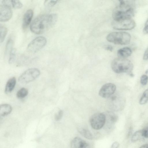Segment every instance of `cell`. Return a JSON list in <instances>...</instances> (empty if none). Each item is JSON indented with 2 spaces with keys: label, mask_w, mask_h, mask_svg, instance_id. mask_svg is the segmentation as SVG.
I'll return each mask as SVG.
<instances>
[{
  "label": "cell",
  "mask_w": 148,
  "mask_h": 148,
  "mask_svg": "<svg viewBox=\"0 0 148 148\" xmlns=\"http://www.w3.org/2000/svg\"><path fill=\"white\" fill-rule=\"evenodd\" d=\"M40 71L37 68H32L27 69L19 77V82L23 84H26L33 81L40 75Z\"/></svg>",
  "instance_id": "cell-6"
},
{
  "label": "cell",
  "mask_w": 148,
  "mask_h": 148,
  "mask_svg": "<svg viewBox=\"0 0 148 148\" xmlns=\"http://www.w3.org/2000/svg\"><path fill=\"white\" fill-rule=\"evenodd\" d=\"M78 131L83 137L89 140L93 139V136L90 132L88 130L84 128H78Z\"/></svg>",
  "instance_id": "cell-16"
},
{
  "label": "cell",
  "mask_w": 148,
  "mask_h": 148,
  "mask_svg": "<svg viewBox=\"0 0 148 148\" xmlns=\"http://www.w3.org/2000/svg\"><path fill=\"white\" fill-rule=\"evenodd\" d=\"M16 79L14 77L10 78L7 82L5 88V92L6 93L11 92L14 89L16 84Z\"/></svg>",
  "instance_id": "cell-14"
},
{
  "label": "cell",
  "mask_w": 148,
  "mask_h": 148,
  "mask_svg": "<svg viewBox=\"0 0 148 148\" xmlns=\"http://www.w3.org/2000/svg\"><path fill=\"white\" fill-rule=\"evenodd\" d=\"M111 67L112 70L116 73H126L129 75L132 73L134 65L129 60L118 57L112 60Z\"/></svg>",
  "instance_id": "cell-3"
},
{
  "label": "cell",
  "mask_w": 148,
  "mask_h": 148,
  "mask_svg": "<svg viewBox=\"0 0 148 148\" xmlns=\"http://www.w3.org/2000/svg\"><path fill=\"white\" fill-rule=\"evenodd\" d=\"M10 2L11 5L14 8L20 9L23 6L22 3L19 0H11Z\"/></svg>",
  "instance_id": "cell-24"
},
{
  "label": "cell",
  "mask_w": 148,
  "mask_h": 148,
  "mask_svg": "<svg viewBox=\"0 0 148 148\" xmlns=\"http://www.w3.org/2000/svg\"><path fill=\"white\" fill-rule=\"evenodd\" d=\"M143 59L144 60H148V47L145 51L143 55Z\"/></svg>",
  "instance_id": "cell-29"
},
{
  "label": "cell",
  "mask_w": 148,
  "mask_h": 148,
  "mask_svg": "<svg viewBox=\"0 0 148 148\" xmlns=\"http://www.w3.org/2000/svg\"><path fill=\"white\" fill-rule=\"evenodd\" d=\"M71 148H89V144L81 138L76 137L71 141Z\"/></svg>",
  "instance_id": "cell-11"
},
{
  "label": "cell",
  "mask_w": 148,
  "mask_h": 148,
  "mask_svg": "<svg viewBox=\"0 0 148 148\" xmlns=\"http://www.w3.org/2000/svg\"><path fill=\"white\" fill-rule=\"evenodd\" d=\"M106 39L108 41L116 44L127 45L130 42L131 36L127 32H113L107 35Z\"/></svg>",
  "instance_id": "cell-4"
},
{
  "label": "cell",
  "mask_w": 148,
  "mask_h": 148,
  "mask_svg": "<svg viewBox=\"0 0 148 148\" xmlns=\"http://www.w3.org/2000/svg\"><path fill=\"white\" fill-rule=\"evenodd\" d=\"M33 15V11L29 9L27 10L24 13L23 17L22 27L26 29L29 25Z\"/></svg>",
  "instance_id": "cell-12"
},
{
  "label": "cell",
  "mask_w": 148,
  "mask_h": 148,
  "mask_svg": "<svg viewBox=\"0 0 148 148\" xmlns=\"http://www.w3.org/2000/svg\"><path fill=\"white\" fill-rule=\"evenodd\" d=\"M108 119L110 123V127H112V125L114 124L117 121L118 117L114 113L110 112L108 114Z\"/></svg>",
  "instance_id": "cell-18"
},
{
  "label": "cell",
  "mask_w": 148,
  "mask_h": 148,
  "mask_svg": "<svg viewBox=\"0 0 148 148\" xmlns=\"http://www.w3.org/2000/svg\"><path fill=\"white\" fill-rule=\"evenodd\" d=\"M116 89V86L114 84L107 83L102 86L99 90V94L103 98H109L114 93Z\"/></svg>",
  "instance_id": "cell-10"
},
{
  "label": "cell",
  "mask_w": 148,
  "mask_h": 148,
  "mask_svg": "<svg viewBox=\"0 0 148 148\" xmlns=\"http://www.w3.org/2000/svg\"><path fill=\"white\" fill-rule=\"evenodd\" d=\"M148 101V89L146 90L143 92L139 101L140 105L146 103Z\"/></svg>",
  "instance_id": "cell-21"
},
{
  "label": "cell",
  "mask_w": 148,
  "mask_h": 148,
  "mask_svg": "<svg viewBox=\"0 0 148 148\" xmlns=\"http://www.w3.org/2000/svg\"><path fill=\"white\" fill-rule=\"evenodd\" d=\"M145 73L146 74H148V69H147L145 71Z\"/></svg>",
  "instance_id": "cell-34"
},
{
  "label": "cell",
  "mask_w": 148,
  "mask_h": 148,
  "mask_svg": "<svg viewBox=\"0 0 148 148\" xmlns=\"http://www.w3.org/2000/svg\"><path fill=\"white\" fill-rule=\"evenodd\" d=\"M13 40L12 39L9 38L7 42L5 48V54H8L13 49Z\"/></svg>",
  "instance_id": "cell-22"
},
{
  "label": "cell",
  "mask_w": 148,
  "mask_h": 148,
  "mask_svg": "<svg viewBox=\"0 0 148 148\" xmlns=\"http://www.w3.org/2000/svg\"><path fill=\"white\" fill-rule=\"evenodd\" d=\"M7 28L4 26L0 24V41L1 43L4 41L7 33Z\"/></svg>",
  "instance_id": "cell-19"
},
{
  "label": "cell",
  "mask_w": 148,
  "mask_h": 148,
  "mask_svg": "<svg viewBox=\"0 0 148 148\" xmlns=\"http://www.w3.org/2000/svg\"><path fill=\"white\" fill-rule=\"evenodd\" d=\"M119 146V143L117 142H115L112 143L110 148H118Z\"/></svg>",
  "instance_id": "cell-30"
},
{
  "label": "cell",
  "mask_w": 148,
  "mask_h": 148,
  "mask_svg": "<svg viewBox=\"0 0 148 148\" xmlns=\"http://www.w3.org/2000/svg\"><path fill=\"white\" fill-rule=\"evenodd\" d=\"M106 115L103 113H97L93 114L90 117V122L92 127L95 130L101 129L106 122Z\"/></svg>",
  "instance_id": "cell-8"
},
{
  "label": "cell",
  "mask_w": 148,
  "mask_h": 148,
  "mask_svg": "<svg viewBox=\"0 0 148 148\" xmlns=\"http://www.w3.org/2000/svg\"><path fill=\"white\" fill-rule=\"evenodd\" d=\"M139 148H148V144H144L141 146Z\"/></svg>",
  "instance_id": "cell-32"
},
{
  "label": "cell",
  "mask_w": 148,
  "mask_h": 148,
  "mask_svg": "<svg viewBox=\"0 0 148 148\" xmlns=\"http://www.w3.org/2000/svg\"><path fill=\"white\" fill-rule=\"evenodd\" d=\"M46 43L47 40L45 38L42 36L37 37L29 44L27 50L30 53H36L44 47Z\"/></svg>",
  "instance_id": "cell-7"
},
{
  "label": "cell",
  "mask_w": 148,
  "mask_h": 148,
  "mask_svg": "<svg viewBox=\"0 0 148 148\" xmlns=\"http://www.w3.org/2000/svg\"><path fill=\"white\" fill-rule=\"evenodd\" d=\"M63 114V111L60 110L56 114L55 116V119L56 121L60 120L62 118Z\"/></svg>",
  "instance_id": "cell-28"
},
{
  "label": "cell",
  "mask_w": 148,
  "mask_h": 148,
  "mask_svg": "<svg viewBox=\"0 0 148 148\" xmlns=\"http://www.w3.org/2000/svg\"><path fill=\"white\" fill-rule=\"evenodd\" d=\"M105 49L109 51H112L113 50V48L112 46L110 45H108L105 47Z\"/></svg>",
  "instance_id": "cell-31"
},
{
  "label": "cell",
  "mask_w": 148,
  "mask_h": 148,
  "mask_svg": "<svg viewBox=\"0 0 148 148\" xmlns=\"http://www.w3.org/2000/svg\"><path fill=\"white\" fill-rule=\"evenodd\" d=\"M144 27L148 28V18L145 23Z\"/></svg>",
  "instance_id": "cell-33"
},
{
  "label": "cell",
  "mask_w": 148,
  "mask_h": 148,
  "mask_svg": "<svg viewBox=\"0 0 148 148\" xmlns=\"http://www.w3.org/2000/svg\"><path fill=\"white\" fill-rule=\"evenodd\" d=\"M148 81V76L146 75H142L140 78V82L143 85H146Z\"/></svg>",
  "instance_id": "cell-26"
},
{
  "label": "cell",
  "mask_w": 148,
  "mask_h": 148,
  "mask_svg": "<svg viewBox=\"0 0 148 148\" xmlns=\"http://www.w3.org/2000/svg\"><path fill=\"white\" fill-rule=\"evenodd\" d=\"M142 131V135L143 137L148 138V123L147 124L143 127V129L141 130Z\"/></svg>",
  "instance_id": "cell-27"
},
{
  "label": "cell",
  "mask_w": 148,
  "mask_h": 148,
  "mask_svg": "<svg viewBox=\"0 0 148 148\" xmlns=\"http://www.w3.org/2000/svg\"><path fill=\"white\" fill-rule=\"evenodd\" d=\"M15 56V51L14 49L13 48L10 51L9 54L8 62L10 64H11L14 62Z\"/></svg>",
  "instance_id": "cell-25"
},
{
  "label": "cell",
  "mask_w": 148,
  "mask_h": 148,
  "mask_svg": "<svg viewBox=\"0 0 148 148\" xmlns=\"http://www.w3.org/2000/svg\"><path fill=\"white\" fill-rule=\"evenodd\" d=\"M143 137L142 135V130H138L132 135L131 141L133 142H135L141 139Z\"/></svg>",
  "instance_id": "cell-20"
},
{
  "label": "cell",
  "mask_w": 148,
  "mask_h": 148,
  "mask_svg": "<svg viewBox=\"0 0 148 148\" xmlns=\"http://www.w3.org/2000/svg\"><path fill=\"white\" fill-rule=\"evenodd\" d=\"M136 26V23L132 18L113 21L112 23L113 28L119 30H131L134 28Z\"/></svg>",
  "instance_id": "cell-5"
},
{
  "label": "cell",
  "mask_w": 148,
  "mask_h": 148,
  "mask_svg": "<svg viewBox=\"0 0 148 148\" xmlns=\"http://www.w3.org/2000/svg\"><path fill=\"white\" fill-rule=\"evenodd\" d=\"M57 1V0H45L44 3V5L46 8L50 9L53 7Z\"/></svg>",
  "instance_id": "cell-23"
},
{
  "label": "cell",
  "mask_w": 148,
  "mask_h": 148,
  "mask_svg": "<svg viewBox=\"0 0 148 148\" xmlns=\"http://www.w3.org/2000/svg\"><path fill=\"white\" fill-rule=\"evenodd\" d=\"M9 0H3L0 5V21L4 22L9 21L12 15V12Z\"/></svg>",
  "instance_id": "cell-9"
},
{
  "label": "cell",
  "mask_w": 148,
  "mask_h": 148,
  "mask_svg": "<svg viewBox=\"0 0 148 148\" xmlns=\"http://www.w3.org/2000/svg\"><path fill=\"white\" fill-rule=\"evenodd\" d=\"M28 90L26 88H23L18 90L16 93V97L19 99H23L28 95Z\"/></svg>",
  "instance_id": "cell-17"
},
{
  "label": "cell",
  "mask_w": 148,
  "mask_h": 148,
  "mask_svg": "<svg viewBox=\"0 0 148 148\" xmlns=\"http://www.w3.org/2000/svg\"><path fill=\"white\" fill-rule=\"evenodd\" d=\"M135 5L134 1L120 0L119 4L114 10L112 16L113 21L132 18L134 15Z\"/></svg>",
  "instance_id": "cell-2"
},
{
  "label": "cell",
  "mask_w": 148,
  "mask_h": 148,
  "mask_svg": "<svg viewBox=\"0 0 148 148\" xmlns=\"http://www.w3.org/2000/svg\"><path fill=\"white\" fill-rule=\"evenodd\" d=\"M58 16L56 14L40 15L36 17L31 23V30L36 34H41L55 25Z\"/></svg>",
  "instance_id": "cell-1"
},
{
  "label": "cell",
  "mask_w": 148,
  "mask_h": 148,
  "mask_svg": "<svg viewBox=\"0 0 148 148\" xmlns=\"http://www.w3.org/2000/svg\"><path fill=\"white\" fill-rule=\"evenodd\" d=\"M132 53V51L131 48L129 47H123L119 49L117 52V55L118 57L125 58L130 56Z\"/></svg>",
  "instance_id": "cell-13"
},
{
  "label": "cell",
  "mask_w": 148,
  "mask_h": 148,
  "mask_svg": "<svg viewBox=\"0 0 148 148\" xmlns=\"http://www.w3.org/2000/svg\"><path fill=\"white\" fill-rule=\"evenodd\" d=\"M12 110V107L8 104H3L0 106V114L2 116H5L9 114Z\"/></svg>",
  "instance_id": "cell-15"
}]
</instances>
